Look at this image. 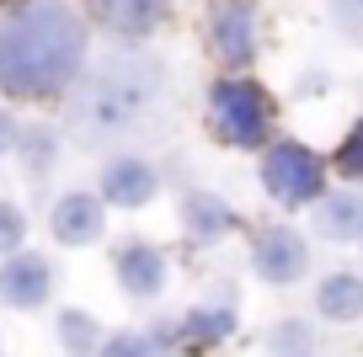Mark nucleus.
<instances>
[{"instance_id":"obj_7","label":"nucleus","mask_w":363,"mask_h":357,"mask_svg":"<svg viewBox=\"0 0 363 357\" xmlns=\"http://www.w3.org/2000/svg\"><path fill=\"white\" fill-rule=\"evenodd\" d=\"M102 203L107 208H145V203H155V192H160V171L150 166L145 155H113L102 166Z\"/></svg>"},{"instance_id":"obj_3","label":"nucleus","mask_w":363,"mask_h":357,"mask_svg":"<svg viewBox=\"0 0 363 357\" xmlns=\"http://www.w3.org/2000/svg\"><path fill=\"white\" fill-rule=\"evenodd\" d=\"M278 101L251 75H225L208 86V128L225 149H267Z\"/></svg>"},{"instance_id":"obj_24","label":"nucleus","mask_w":363,"mask_h":357,"mask_svg":"<svg viewBox=\"0 0 363 357\" xmlns=\"http://www.w3.org/2000/svg\"><path fill=\"white\" fill-rule=\"evenodd\" d=\"M310 357H320V352H310Z\"/></svg>"},{"instance_id":"obj_11","label":"nucleus","mask_w":363,"mask_h":357,"mask_svg":"<svg viewBox=\"0 0 363 357\" xmlns=\"http://www.w3.org/2000/svg\"><path fill=\"white\" fill-rule=\"evenodd\" d=\"M182 230H187V240H193V246H219L230 230H240V213L230 208L219 192L198 187V192H187V198H182Z\"/></svg>"},{"instance_id":"obj_2","label":"nucleus","mask_w":363,"mask_h":357,"mask_svg":"<svg viewBox=\"0 0 363 357\" xmlns=\"http://www.w3.org/2000/svg\"><path fill=\"white\" fill-rule=\"evenodd\" d=\"M160 91H166V69L155 54H113L80 75V86L65 101V123L80 144H113L160 107Z\"/></svg>"},{"instance_id":"obj_4","label":"nucleus","mask_w":363,"mask_h":357,"mask_svg":"<svg viewBox=\"0 0 363 357\" xmlns=\"http://www.w3.org/2000/svg\"><path fill=\"white\" fill-rule=\"evenodd\" d=\"M262 192L278 208H315L326 198V160L305 139H272L262 149Z\"/></svg>"},{"instance_id":"obj_5","label":"nucleus","mask_w":363,"mask_h":357,"mask_svg":"<svg viewBox=\"0 0 363 357\" xmlns=\"http://www.w3.org/2000/svg\"><path fill=\"white\" fill-rule=\"evenodd\" d=\"M251 272H257L267 288H294V283H305V272H310L305 230H294V224H267V230H257V240H251Z\"/></svg>"},{"instance_id":"obj_16","label":"nucleus","mask_w":363,"mask_h":357,"mask_svg":"<svg viewBox=\"0 0 363 357\" xmlns=\"http://www.w3.org/2000/svg\"><path fill=\"white\" fill-rule=\"evenodd\" d=\"M59 346H65L69 357H96L102 352V325H96V314H86V310H59Z\"/></svg>"},{"instance_id":"obj_15","label":"nucleus","mask_w":363,"mask_h":357,"mask_svg":"<svg viewBox=\"0 0 363 357\" xmlns=\"http://www.w3.org/2000/svg\"><path fill=\"white\" fill-rule=\"evenodd\" d=\"M315 314L326 325L363 320V278L358 272H326V278L315 283Z\"/></svg>"},{"instance_id":"obj_20","label":"nucleus","mask_w":363,"mask_h":357,"mask_svg":"<svg viewBox=\"0 0 363 357\" xmlns=\"http://www.w3.org/2000/svg\"><path fill=\"white\" fill-rule=\"evenodd\" d=\"M272 346L284 357H310V325H294V320H284V325H272V336H267Z\"/></svg>"},{"instance_id":"obj_13","label":"nucleus","mask_w":363,"mask_h":357,"mask_svg":"<svg viewBox=\"0 0 363 357\" xmlns=\"http://www.w3.org/2000/svg\"><path fill=\"white\" fill-rule=\"evenodd\" d=\"M310 213H315V234L331 240V246H352V240H363V192L331 187Z\"/></svg>"},{"instance_id":"obj_17","label":"nucleus","mask_w":363,"mask_h":357,"mask_svg":"<svg viewBox=\"0 0 363 357\" xmlns=\"http://www.w3.org/2000/svg\"><path fill=\"white\" fill-rule=\"evenodd\" d=\"M331 166H337L347 181H363V112L352 118L347 134H342V144H337V155H331Z\"/></svg>"},{"instance_id":"obj_6","label":"nucleus","mask_w":363,"mask_h":357,"mask_svg":"<svg viewBox=\"0 0 363 357\" xmlns=\"http://www.w3.org/2000/svg\"><path fill=\"white\" fill-rule=\"evenodd\" d=\"M208 43H214L219 64H230L235 75L251 69V59H257V6L251 0H219L214 16H208Z\"/></svg>"},{"instance_id":"obj_1","label":"nucleus","mask_w":363,"mask_h":357,"mask_svg":"<svg viewBox=\"0 0 363 357\" xmlns=\"http://www.w3.org/2000/svg\"><path fill=\"white\" fill-rule=\"evenodd\" d=\"M91 33L69 0H22L0 16V91L6 96H65L86 75Z\"/></svg>"},{"instance_id":"obj_9","label":"nucleus","mask_w":363,"mask_h":357,"mask_svg":"<svg viewBox=\"0 0 363 357\" xmlns=\"http://www.w3.org/2000/svg\"><path fill=\"white\" fill-rule=\"evenodd\" d=\"M48 293H54V267L38 251H16V256L0 261V299L11 310H43Z\"/></svg>"},{"instance_id":"obj_14","label":"nucleus","mask_w":363,"mask_h":357,"mask_svg":"<svg viewBox=\"0 0 363 357\" xmlns=\"http://www.w3.org/2000/svg\"><path fill=\"white\" fill-rule=\"evenodd\" d=\"M235 336V310H187L177 331H155L160 346H187V352H203Z\"/></svg>"},{"instance_id":"obj_23","label":"nucleus","mask_w":363,"mask_h":357,"mask_svg":"<svg viewBox=\"0 0 363 357\" xmlns=\"http://www.w3.org/2000/svg\"><path fill=\"white\" fill-rule=\"evenodd\" d=\"M358 251H363V240H358Z\"/></svg>"},{"instance_id":"obj_19","label":"nucleus","mask_w":363,"mask_h":357,"mask_svg":"<svg viewBox=\"0 0 363 357\" xmlns=\"http://www.w3.org/2000/svg\"><path fill=\"white\" fill-rule=\"evenodd\" d=\"M27 240V213L11 198H0V256H16Z\"/></svg>"},{"instance_id":"obj_18","label":"nucleus","mask_w":363,"mask_h":357,"mask_svg":"<svg viewBox=\"0 0 363 357\" xmlns=\"http://www.w3.org/2000/svg\"><path fill=\"white\" fill-rule=\"evenodd\" d=\"M96 357H160V341L145 331H113Z\"/></svg>"},{"instance_id":"obj_21","label":"nucleus","mask_w":363,"mask_h":357,"mask_svg":"<svg viewBox=\"0 0 363 357\" xmlns=\"http://www.w3.org/2000/svg\"><path fill=\"white\" fill-rule=\"evenodd\" d=\"M27 166H33V171H43L48 166V160H54V134H48V128H38V134H27Z\"/></svg>"},{"instance_id":"obj_10","label":"nucleus","mask_w":363,"mask_h":357,"mask_svg":"<svg viewBox=\"0 0 363 357\" xmlns=\"http://www.w3.org/2000/svg\"><path fill=\"white\" fill-rule=\"evenodd\" d=\"M48 230H54L59 246H96L107 230V203L102 192H65L48 213Z\"/></svg>"},{"instance_id":"obj_22","label":"nucleus","mask_w":363,"mask_h":357,"mask_svg":"<svg viewBox=\"0 0 363 357\" xmlns=\"http://www.w3.org/2000/svg\"><path fill=\"white\" fill-rule=\"evenodd\" d=\"M16 139H22V134H16V118H11L6 107H0V155H11V149H22Z\"/></svg>"},{"instance_id":"obj_8","label":"nucleus","mask_w":363,"mask_h":357,"mask_svg":"<svg viewBox=\"0 0 363 357\" xmlns=\"http://www.w3.org/2000/svg\"><path fill=\"white\" fill-rule=\"evenodd\" d=\"M113 272H118V288L128 299H155V293H166L171 261L155 240H123L118 256H113Z\"/></svg>"},{"instance_id":"obj_12","label":"nucleus","mask_w":363,"mask_h":357,"mask_svg":"<svg viewBox=\"0 0 363 357\" xmlns=\"http://www.w3.org/2000/svg\"><path fill=\"white\" fill-rule=\"evenodd\" d=\"M86 6H91V16H96L113 38H123V43L150 38L171 11V0H86Z\"/></svg>"}]
</instances>
